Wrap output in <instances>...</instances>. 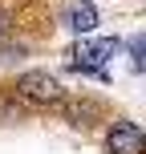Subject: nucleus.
I'll return each instance as SVG.
<instances>
[{
  "mask_svg": "<svg viewBox=\"0 0 146 154\" xmlns=\"http://www.w3.org/2000/svg\"><path fill=\"white\" fill-rule=\"evenodd\" d=\"M4 29H8V16H4V12H0V37H4Z\"/></svg>",
  "mask_w": 146,
  "mask_h": 154,
  "instance_id": "0eeeda50",
  "label": "nucleus"
},
{
  "mask_svg": "<svg viewBox=\"0 0 146 154\" xmlns=\"http://www.w3.org/2000/svg\"><path fill=\"white\" fill-rule=\"evenodd\" d=\"M16 93L24 101H37V106H49V101H65V89L57 81V73L49 69H29L16 77Z\"/></svg>",
  "mask_w": 146,
  "mask_h": 154,
  "instance_id": "f03ea898",
  "label": "nucleus"
},
{
  "mask_svg": "<svg viewBox=\"0 0 146 154\" xmlns=\"http://www.w3.org/2000/svg\"><path fill=\"white\" fill-rule=\"evenodd\" d=\"M106 146H110V154H146V134H142L138 122L118 118L106 134Z\"/></svg>",
  "mask_w": 146,
  "mask_h": 154,
  "instance_id": "7ed1b4c3",
  "label": "nucleus"
},
{
  "mask_svg": "<svg viewBox=\"0 0 146 154\" xmlns=\"http://www.w3.org/2000/svg\"><path fill=\"white\" fill-rule=\"evenodd\" d=\"M130 57H134V69H142V37H130Z\"/></svg>",
  "mask_w": 146,
  "mask_h": 154,
  "instance_id": "423d86ee",
  "label": "nucleus"
},
{
  "mask_svg": "<svg viewBox=\"0 0 146 154\" xmlns=\"http://www.w3.org/2000/svg\"><path fill=\"white\" fill-rule=\"evenodd\" d=\"M65 114H69V122H73V126H89L85 118L98 114V106H93V101H69V106H65Z\"/></svg>",
  "mask_w": 146,
  "mask_h": 154,
  "instance_id": "39448f33",
  "label": "nucleus"
},
{
  "mask_svg": "<svg viewBox=\"0 0 146 154\" xmlns=\"http://www.w3.org/2000/svg\"><path fill=\"white\" fill-rule=\"evenodd\" d=\"M122 49V41L118 37H98V41H77V45L69 49V69L81 73V77H98V81H106V69H101V61H110V57Z\"/></svg>",
  "mask_w": 146,
  "mask_h": 154,
  "instance_id": "f257e3e1",
  "label": "nucleus"
},
{
  "mask_svg": "<svg viewBox=\"0 0 146 154\" xmlns=\"http://www.w3.org/2000/svg\"><path fill=\"white\" fill-rule=\"evenodd\" d=\"M65 29L77 32V37H89V32L98 29V8H93L89 0H77L69 12H65Z\"/></svg>",
  "mask_w": 146,
  "mask_h": 154,
  "instance_id": "20e7f679",
  "label": "nucleus"
}]
</instances>
